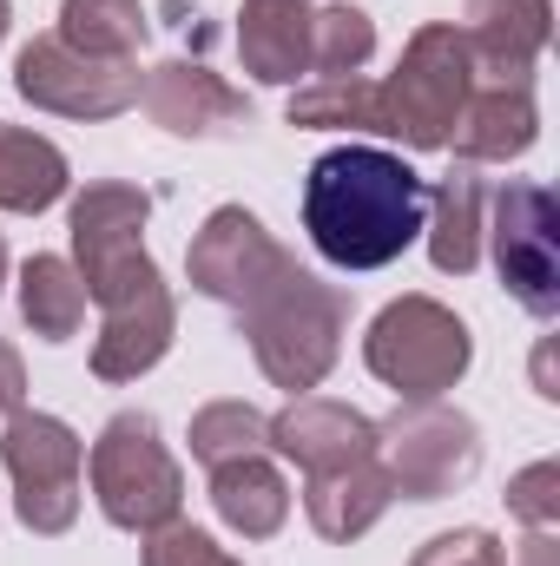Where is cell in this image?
Listing matches in <instances>:
<instances>
[{
	"label": "cell",
	"mask_w": 560,
	"mask_h": 566,
	"mask_svg": "<svg viewBox=\"0 0 560 566\" xmlns=\"http://www.w3.org/2000/svg\"><path fill=\"white\" fill-rule=\"evenodd\" d=\"M428 185L383 145H336L303 178V231L336 271H383L422 238Z\"/></svg>",
	"instance_id": "6da1fadb"
},
{
	"label": "cell",
	"mask_w": 560,
	"mask_h": 566,
	"mask_svg": "<svg viewBox=\"0 0 560 566\" xmlns=\"http://www.w3.org/2000/svg\"><path fill=\"white\" fill-rule=\"evenodd\" d=\"M238 316H245V336H251L265 376H271L278 389H290V396H303V389H317V382L330 376L350 303H343V290H330V283H317L310 271L290 264V271H283L278 283H265Z\"/></svg>",
	"instance_id": "7a4b0ae2"
},
{
	"label": "cell",
	"mask_w": 560,
	"mask_h": 566,
	"mask_svg": "<svg viewBox=\"0 0 560 566\" xmlns=\"http://www.w3.org/2000/svg\"><path fill=\"white\" fill-rule=\"evenodd\" d=\"M93 494H100L106 521L126 527V534H152V527L178 521L185 474L165 454L152 416L126 409V416H113V422L100 428V441H93Z\"/></svg>",
	"instance_id": "3957f363"
},
{
	"label": "cell",
	"mask_w": 560,
	"mask_h": 566,
	"mask_svg": "<svg viewBox=\"0 0 560 566\" xmlns=\"http://www.w3.org/2000/svg\"><path fill=\"white\" fill-rule=\"evenodd\" d=\"M376 93H383V133H396V139L416 145V151L448 145L462 106L475 99L468 40L455 27H442V20L422 27L416 40H409V53H403V66H396V80L376 86Z\"/></svg>",
	"instance_id": "277c9868"
},
{
	"label": "cell",
	"mask_w": 560,
	"mask_h": 566,
	"mask_svg": "<svg viewBox=\"0 0 560 566\" xmlns=\"http://www.w3.org/2000/svg\"><path fill=\"white\" fill-rule=\"evenodd\" d=\"M363 356H370V369H376L396 396L435 402V396L455 389L462 369H468V329H462V316H448L435 296H403V303H390V310L370 323Z\"/></svg>",
	"instance_id": "5b68a950"
},
{
	"label": "cell",
	"mask_w": 560,
	"mask_h": 566,
	"mask_svg": "<svg viewBox=\"0 0 560 566\" xmlns=\"http://www.w3.org/2000/svg\"><path fill=\"white\" fill-rule=\"evenodd\" d=\"M152 218V198L133 185H86V198L73 205V251H80V283L100 310L126 303L158 283V264L145 258L139 231Z\"/></svg>",
	"instance_id": "8992f818"
},
{
	"label": "cell",
	"mask_w": 560,
	"mask_h": 566,
	"mask_svg": "<svg viewBox=\"0 0 560 566\" xmlns=\"http://www.w3.org/2000/svg\"><path fill=\"white\" fill-rule=\"evenodd\" d=\"M7 474H13V501H20V521L33 534H66L73 514H80V468H86V441L60 416H40V409H13L7 422Z\"/></svg>",
	"instance_id": "52a82bcc"
},
{
	"label": "cell",
	"mask_w": 560,
	"mask_h": 566,
	"mask_svg": "<svg viewBox=\"0 0 560 566\" xmlns=\"http://www.w3.org/2000/svg\"><path fill=\"white\" fill-rule=\"evenodd\" d=\"M488 244H495V271L508 283V296L528 316H554L560 310V205H554V191H541L528 178H508L495 191Z\"/></svg>",
	"instance_id": "ba28073f"
},
{
	"label": "cell",
	"mask_w": 560,
	"mask_h": 566,
	"mask_svg": "<svg viewBox=\"0 0 560 566\" xmlns=\"http://www.w3.org/2000/svg\"><path fill=\"white\" fill-rule=\"evenodd\" d=\"M376 454L390 468V488H403L409 501H442L475 474L481 441H475L468 416H455L442 402H409L390 422H376Z\"/></svg>",
	"instance_id": "9c48e42d"
},
{
	"label": "cell",
	"mask_w": 560,
	"mask_h": 566,
	"mask_svg": "<svg viewBox=\"0 0 560 566\" xmlns=\"http://www.w3.org/2000/svg\"><path fill=\"white\" fill-rule=\"evenodd\" d=\"M13 86H20L33 106H46V113H66V119H113V113L139 106L145 80H139L133 60H86V53H73L60 33H46V40L20 46Z\"/></svg>",
	"instance_id": "30bf717a"
},
{
	"label": "cell",
	"mask_w": 560,
	"mask_h": 566,
	"mask_svg": "<svg viewBox=\"0 0 560 566\" xmlns=\"http://www.w3.org/2000/svg\"><path fill=\"white\" fill-rule=\"evenodd\" d=\"M185 264H191V290H205L211 303H231V310H245L265 283H278L290 271V258L271 244V231L245 205L211 211L205 231L191 238V258Z\"/></svg>",
	"instance_id": "8fae6325"
},
{
	"label": "cell",
	"mask_w": 560,
	"mask_h": 566,
	"mask_svg": "<svg viewBox=\"0 0 560 566\" xmlns=\"http://www.w3.org/2000/svg\"><path fill=\"white\" fill-rule=\"evenodd\" d=\"M139 99L165 133H185V139H211V133L251 126V99H245L238 86H225L211 66H191V60L152 66L145 86H139Z\"/></svg>",
	"instance_id": "7c38bea8"
},
{
	"label": "cell",
	"mask_w": 560,
	"mask_h": 566,
	"mask_svg": "<svg viewBox=\"0 0 560 566\" xmlns=\"http://www.w3.org/2000/svg\"><path fill=\"white\" fill-rule=\"evenodd\" d=\"M468 66L495 86H528L548 46V0H468Z\"/></svg>",
	"instance_id": "4fadbf2b"
},
{
	"label": "cell",
	"mask_w": 560,
	"mask_h": 566,
	"mask_svg": "<svg viewBox=\"0 0 560 566\" xmlns=\"http://www.w3.org/2000/svg\"><path fill=\"white\" fill-rule=\"evenodd\" d=\"M271 448H283L310 474H330V468H350V461L376 454V422L363 409H350V402L303 396V402H290L271 422Z\"/></svg>",
	"instance_id": "5bb4252c"
},
{
	"label": "cell",
	"mask_w": 560,
	"mask_h": 566,
	"mask_svg": "<svg viewBox=\"0 0 560 566\" xmlns=\"http://www.w3.org/2000/svg\"><path fill=\"white\" fill-rule=\"evenodd\" d=\"M172 290L165 283H152L139 296H126V303H113L106 310V329H100V343H93V376L100 382H133L145 376L165 349H172Z\"/></svg>",
	"instance_id": "9a60e30c"
},
{
	"label": "cell",
	"mask_w": 560,
	"mask_h": 566,
	"mask_svg": "<svg viewBox=\"0 0 560 566\" xmlns=\"http://www.w3.org/2000/svg\"><path fill=\"white\" fill-rule=\"evenodd\" d=\"M390 494H396V488H390V468H383L376 454H363V461H350V468L310 474L303 514H310V527H317L323 541H356V534H370V527L383 521Z\"/></svg>",
	"instance_id": "2e32d148"
},
{
	"label": "cell",
	"mask_w": 560,
	"mask_h": 566,
	"mask_svg": "<svg viewBox=\"0 0 560 566\" xmlns=\"http://www.w3.org/2000/svg\"><path fill=\"white\" fill-rule=\"evenodd\" d=\"M238 53L271 86H290L297 73H310V13H303V0H245Z\"/></svg>",
	"instance_id": "e0dca14e"
},
{
	"label": "cell",
	"mask_w": 560,
	"mask_h": 566,
	"mask_svg": "<svg viewBox=\"0 0 560 566\" xmlns=\"http://www.w3.org/2000/svg\"><path fill=\"white\" fill-rule=\"evenodd\" d=\"M541 133V113H535V93L528 86H488L481 99H468L462 106V119H455V151L468 158V165H481V158H521L528 145Z\"/></svg>",
	"instance_id": "ac0fdd59"
},
{
	"label": "cell",
	"mask_w": 560,
	"mask_h": 566,
	"mask_svg": "<svg viewBox=\"0 0 560 566\" xmlns=\"http://www.w3.org/2000/svg\"><path fill=\"white\" fill-rule=\"evenodd\" d=\"M481 198H488V178L468 158H455V171L428 191V205H435V231H428L435 271H448V277L475 271V258H481Z\"/></svg>",
	"instance_id": "d6986e66"
},
{
	"label": "cell",
	"mask_w": 560,
	"mask_h": 566,
	"mask_svg": "<svg viewBox=\"0 0 560 566\" xmlns=\"http://www.w3.org/2000/svg\"><path fill=\"white\" fill-rule=\"evenodd\" d=\"M211 507L245 541H271L283 527V514H290V488H283V474L265 454H245V461L211 468Z\"/></svg>",
	"instance_id": "ffe728a7"
},
{
	"label": "cell",
	"mask_w": 560,
	"mask_h": 566,
	"mask_svg": "<svg viewBox=\"0 0 560 566\" xmlns=\"http://www.w3.org/2000/svg\"><path fill=\"white\" fill-rule=\"evenodd\" d=\"M66 198V158L60 145L20 126H0V205L7 211H46Z\"/></svg>",
	"instance_id": "44dd1931"
},
{
	"label": "cell",
	"mask_w": 560,
	"mask_h": 566,
	"mask_svg": "<svg viewBox=\"0 0 560 566\" xmlns=\"http://www.w3.org/2000/svg\"><path fill=\"white\" fill-rule=\"evenodd\" d=\"M60 40L86 60H133L145 40L139 0H66L60 7Z\"/></svg>",
	"instance_id": "7402d4cb"
},
{
	"label": "cell",
	"mask_w": 560,
	"mask_h": 566,
	"mask_svg": "<svg viewBox=\"0 0 560 566\" xmlns=\"http://www.w3.org/2000/svg\"><path fill=\"white\" fill-rule=\"evenodd\" d=\"M20 310H27L33 336L66 343L80 329V316H86V283H80V271L66 258H33L20 271Z\"/></svg>",
	"instance_id": "603a6c76"
},
{
	"label": "cell",
	"mask_w": 560,
	"mask_h": 566,
	"mask_svg": "<svg viewBox=\"0 0 560 566\" xmlns=\"http://www.w3.org/2000/svg\"><path fill=\"white\" fill-rule=\"evenodd\" d=\"M290 126H363V133H383V93L363 80V73H343V80H317L303 93H290Z\"/></svg>",
	"instance_id": "cb8c5ba5"
},
{
	"label": "cell",
	"mask_w": 560,
	"mask_h": 566,
	"mask_svg": "<svg viewBox=\"0 0 560 566\" xmlns=\"http://www.w3.org/2000/svg\"><path fill=\"white\" fill-rule=\"evenodd\" d=\"M376 53V27L363 7H323L310 13V73L317 80H343Z\"/></svg>",
	"instance_id": "d4e9b609"
},
{
	"label": "cell",
	"mask_w": 560,
	"mask_h": 566,
	"mask_svg": "<svg viewBox=\"0 0 560 566\" xmlns=\"http://www.w3.org/2000/svg\"><path fill=\"white\" fill-rule=\"evenodd\" d=\"M271 448V422L245 402H211L191 416V454L205 468H225V461H245V454H265Z\"/></svg>",
	"instance_id": "484cf974"
},
{
	"label": "cell",
	"mask_w": 560,
	"mask_h": 566,
	"mask_svg": "<svg viewBox=\"0 0 560 566\" xmlns=\"http://www.w3.org/2000/svg\"><path fill=\"white\" fill-rule=\"evenodd\" d=\"M145 566H238V560L211 534H198L185 521H165V527L145 534Z\"/></svg>",
	"instance_id": "4316f807"
},
{
	"label": "cell",
	"mask_w": 560,
	"mask_h": 566,
	"mask_svg": "<svg viewBox=\"0 0 560 566\" xmlns=\"http://www.w3.org/2000/svg\"><path fill=\"white\" fill-rule=\"evenodd\" d=\"M409 566H508L501 541L481 534V527H455V534H435Z\"/></svg>",
	"instance_id": "83f0119b"
},
{
	"label": "cell",
	"mask_w": 560,
	"mask_h": 566,
	"mask_svg": "<svg viewBox=\"0 0 560 566\" xmlns=\"http://www.w3.org/2000/svg\"><path fill=\"white\" fill-rule=\"evenodd\" d=\"M554 461H541V468H528V474H521V481H515V488H508V507H515V514H521V521H528V527H548V521H554L560 514V501H554Z\"/></svg>",
	"instance_id": "f1b7e54d"
},
{
	"label": "cell",
	"mask_w": 560,
	"mask_h": 566,
	"mask_svg": "<svg viewBox=\"0 0 560 566\" xmlns=\"http://www.w3.org/2000/svg\"><path fill=\"white\" fill-rule=\"evenodd\" d=\"M20 389H27L20 356H13V343H0V416H13V409H20Z\"/></svg>",
	"instance_id": "f546056e"
},
{
	"label": "cell",
	"mask_w": 560,
	"mask_h": 566,
	"mask_svg": "<svg viewBox=\"0 0 560 566\" xmlns=\"http://www.w3.org/2000/svg\"><path fill=\"white\" fill-rule=\"evenodd\" d=\"M521 566H554V541H548V527H535V541H528V560Z\"/></svg>",
	"instance_id": "4dcf8cb0"
},
{
	"label": "cell",
	"mask_w": 560,
	"mask_h": 566,
	"mask_svg": "<svg viewBox=\"0 0 560 566\" xmlns=\"http://www.w3.org/2000/svg\"><path fill=\"white\" fill-rule=\"evenodd\" d=\"M0 40H7V0H0Z\"/></svg>",
	"instance_id": "1f68e13d"
},
{
	"label": "cell",
	"mask_w": 560,
	"mask_h": 566,
	"mask_svg": "<svg viewBox=\"0 0 560 566\" xmlns=\"http://www.w3.org/2000/svg\"><path fill=\"white\" fill-rule=\"evenodd\" d=\"M0 283H7V244H0Z\"/></svg>",
	"instance_id": "d6a6232c"
}]
</instances>
